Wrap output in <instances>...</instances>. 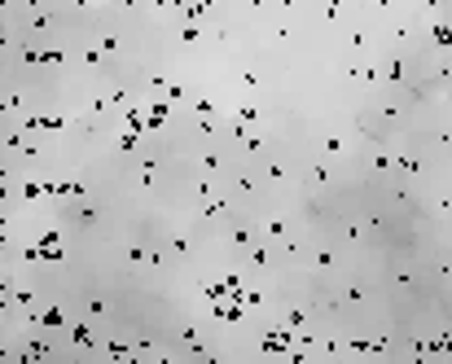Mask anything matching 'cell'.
I'll use <instances>...</instances> for the list:
<instances>
[{"label":"cell","mask_w":452,"mask_h":364,"mask_svg":"<svg viewBox=\"0 0 452 364\" xmlns=\"http://www.w3.org/2000/svg\"><path fill=\"white\" fill-rule=\"evenodd\" d=\"M35 325H62V311H57V307H48V311H44V316L35 320Z\"/></svg>","instance_id":"6da1fadb"}]
</instances>
